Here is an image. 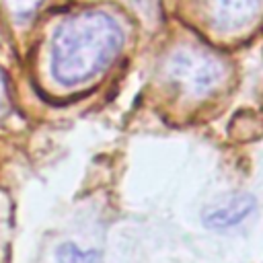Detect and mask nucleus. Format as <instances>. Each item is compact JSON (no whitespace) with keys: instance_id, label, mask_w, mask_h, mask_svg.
<instances>
[{"instance_id":"obj_1","label":"nucleus","mask_w":263,"mask_h":263,"mask_svg":"<svg viewBox=\"0 0 263 263\" xmlns=\"http://www.w3.org/2000/svg\"><path fill=\"white\" fill-rule=\"evenodd\" d=\"M123 31L103 12H84L64 21L51 41V74L62 84H80L101 74L119 53Z\"/></svg>"},{"instance_id":"obj_2","label":"nucleus","mask_w":263,"mask_h":263,"mask_svg":"<svg viewBox=\"0 0 263 263\" xmlns=\"http://www.w3.org/2000/svg\"><path fill=\"white\" fill-rule=\"evenodd\" d=\"M171 74L187 92L203 95L218 86L222 78L220 64L208 53L179 51L171 62Z\"/></svg>"},{"instance_id":"obj_3","label":"nucleus","mask_w":263,"mask_h":263,"mask_svg":"<svg viewBox=\"0 0 263 263\" xmlns=\"http://www.w3.org/2000/svg\"><path fill=\"white\" fill-rule=\"evenodd\" d=\"M253 210H255V199L251 195H234L222 205H216L210 212H205L203 224L214 230H226L247 220L253 214Z\"/></svg>"},{"instance_id":"obj_4","label":"nucleus","mask_w":263,"mask_h":263,"mask_svg":"<svg viewBox=\"0 0 263 263\" xmlns=\"http://www.w3.org/2000/svg\"><path fill=\"white\" fill-rule=\"evenodd\" d=\"M261 2L263 0H212L216 18L226 27H240L249 23L257 14Z\"/></svg>"},{"instance_id":"obj_5","label":"nucleus","mask_w":263,"mask_h":263,"mask_svg":"<svg viewBox=\"0 0 263 263\" xmlns=\"http://www.w3.org/2000/svg\"><path fill=\"white\" fill-rule=\"evenodd\" d=\"M58 263H103V259L95 249H80L74 242H64L58 249Z\"/></svg>"},{"instance_id":"obj_6","label":"nucleus","mask_w":263,"mask_h":263,"mask_svg":"<svg viewBox=\"0 0 263 263\" xmlns=\"http://www.w3.org/2000/svg\"><path fill=\"white\" fill-rule=\"evenodd\" d=\"M43 0H0L4 10L14 18V21H27L35 14V10L41 6Z\"/></svg>"},{"instance_id":"obj_7","label":"nucleus","mask_w":263,"mask_h":263,"mask_svg":"<svg viewBox=\"0 0 263 263\" xmlns=\"http://www.w3.org/2000/svg\"><path fill=\"white\" fill-rule=\"evenodd\" d=\"M4 105H6V86H4V78L0 74V111L4 109Z\"/></svg>"}]
</instances>
